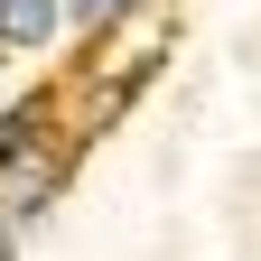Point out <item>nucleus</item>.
I'll list each match as a JSON object with an SVG mask.
<instances>
[{
	"mask_svg": "<svg viewBox=\"0 0 261 261\" xmlns=\"http://www.w3.org/2000/svg\"><path fill=\"white\" fill-rule=\"evenodd\" d=\"M56 187H65V149L56 140H28V149L0 159V215H10V224H38L56 205Z\"/></svg>",
	"mask_w": 261,
	"mask_h": 261,
	"instance_id": "obj_1",
	"label": "nucleus"
},
{
	"mask_svg": "<svg viewBox=\"0 0 261 261\" xmlns=\"http://www.w3.org/2000/svg\"><path fill=\"white\" fill-rule=\"evenodd\" d=\"M56 28H65V0H0V47L10 56H38Z\"/></svg>",
	"mask_w": 261,
	"mask_h": 261,
	"instance_id": "obj_2",
	"label": "nucleus"
},
{
	"mask_svg": "<svg viewBox=\"0 0 261 261\" xmlns=\"http://www.w3.org/2000/svg\"><path fill=\"white\" fill-rule=\"evenodd\" d=\"M121 10H130V0H65V19H75V28H112Z\"/></svg>",
	"mask_w": 261,
	"mask_h": 261,
	"instance_id": "obj_3",
	"label": "nucleus"
},
{
	"mask_svg": "<svg viewBox=\"0 0 261 261\" xmlns=\"http://www.w3.org/2000/svg\"><path fill=\"white\" fill-rule=\"evenodd\" d=\"M10 252H19V224H10V215H0V261H10Z\"/></svg>",
	"mask_w": 261,
	"mask_h": 261,
	"instance_id": "obj_4",
	"label": "nucleus"
}]
</instances>
